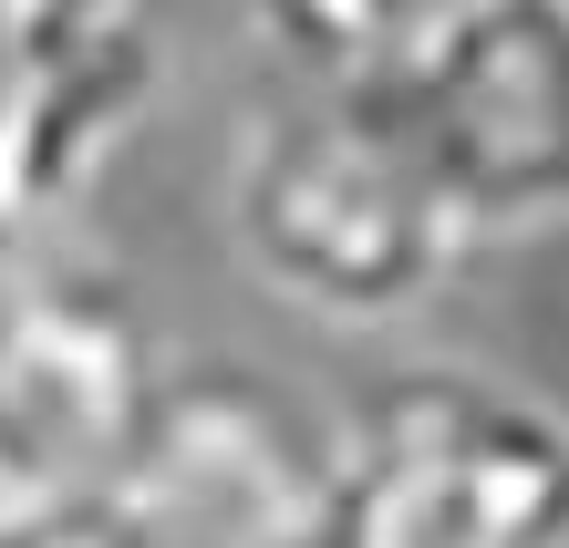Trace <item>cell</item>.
Segmentation results:
<instances>
[{
	"label": "cell",
	"mask_w": 569,
	"mask_h": 548,
	"mask_svg": "<svg viewBox=\"0 0 569 548\" xmlns=\"http://www.w3.org/2000/svg\"><path fill=\"white\" fill-rule=\"evenodd\" d=\"M156 93L146 0H0V269L52 249Z\"/></svg>",
	"instance_id": "6"
},
{
	"label": "cell",
	"mask_w": 569,
	"mask_h": 548,
	"mask_svg": "<svg viewBox=\"0 0 569 548\" xmlns=\"http://www.w3.org/2000/svg\"><path fill=\"white\" fill-rule=\"evenodd\" d=\"M446 0H249V21L300 62L311 83H362L383 73Z\"/></svg>",
	"instance_id": "7"
},
{
	"label": "cell",
	"mask_w": 569,
	"mask_h": 548,
	"mask_svg": "<svg viewBox=\"0 0 569 548\" xmlns=\"http://www.w3.org/2000/svg\"><path fill=\"white\" fill-rule=\"evenodd\" d=\"M0 548H136L104 497H31L0 518Z\"/></svg>",
	"instance_id": "8"
},
{
	"label": "cell",
	"mask_w": 569,
	"mask_h": 548,
	"mask_svg": "<svg viewBox=\"0 0 569 548\" xmlns=\"http://www.w3.org/2000/svg\"><path fill=\"white\" fill-rule=\"evenodd\" d=\"M11 507H31V497H21V476H11V445H0V518H11Z\"/></svg>",
	"instance_id": "9"
},
{
	"label": "cell",
	"mask_w": 569,
	"mask_h": 548,
	"mask_svg": "<svg viewBox=\"0 0 569 548\" xmlns=\"http://www.w3.org/2000/svg\"><path fill=\"white\" fill-rule=\"evenodd\" d=\"M166 403V362L146 311L104 269L11 259L0 290V445L21 497H114Z\"/></svg>",
	"instance_id": "4"
},
{
	"label": "cell",
	"mask_w": 569,
	"mask_h": 548,
	"mask_svg": "<svg viewBox=\"0 0 569 548\" xmlns=\"http://www.w3.org/2000/svg\"><path fill=\"white\" fill-rule=\"evenodd\" d=\"M466 249L569 228V0H446L352 83Z\"/></svg>",
	"instance_id": "3"
},
{
	"label": "cell",
	"mask_w": 569,
	"mask_h": 548,
	"mask_svg": "<svg viewBox=\"0 0 569 548\" xmlns=\"http://www.w3.org/2000/svg\"><path fill=\"white\" fill-rule=\"evenodd\" d=\"M104 507L136 548H331V435L249 372H166Z\"/></svg>",
	"instance_id": "5"
},
{
	"label": "cell",
	"mask_w": 569,
	"mask_h": 548,
	"mask_svg": "<svg viewBox=\"0 0 569 548\" xmlns=\"http://www.w3.org/2000/svg\"><path fill=\"white\" fill-rule=\"evenodd\" d=\"M331 548H569V415L425 362L331 435Z\"/></svg>",
	"instance_id": "2"
},
{
	"label": "cell",
	"mask_w": 569,
	"mask_h": 548,
	"mask_svg": "<svg viewBox=\"0 0 569 548\" xmlns=\"http://www.w3.org/2000/svg\"><path fill=\"white\" fill-rule=\"evenodd\" d=\"M228 238L249 280L280 290L311 321H405L456 280L466 238L446 197L415 177L393 124L352 83H311L290 104H259L228 146Z\"/></svg>",
	"instance_id": "1"
}]
</instances>
